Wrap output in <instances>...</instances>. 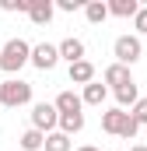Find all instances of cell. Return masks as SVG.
Segmentation results:
<instances>
[{
    "instance_id": "1",
    "label": "cell",
    "mask_w": 147,
    "mask_h": 151,
    "mask_svg": "<svg viewBox=\"0 0 147 151\" xmlns=\"http://www.w3.org/2000/svg\"><path fill=\"white\" fill-rule=\"evenodd\" d=\"M28 56H32V46L25 39H7L4 49H0V70L11 74V77H18V70L28 63Z\"/></svg>"
},
{
    "instance_id": "2",
    "label": "cell",
    "mask_w": 147,
    "mask_h": 151,
    "mask_svg": "<svg viewBox=\"0 0 147 151\" xmlns=\"http://www.w3.org/2000/svg\"><path fill=\"white\" fill-rule=\"evenodd\" d=\"M32 102V84L21 81V77H7L0 84V106L7 109H18V106H28Z\"/></svg>"
},
{
    "instance_id": "3",
    "label": "cell",
    "mask_w": 147,
    "mask_h": 151,
    "mask_svg": "<svg viewBox=\"0 0 147 151\" xmlns=\"http://www.w3.org/2000/svg\"><path fill=\"white\" fill-rule=\"evenodd\" d=\"M112 56H116V63H123V67H133L140 56H144V42L137 35H119L112 42Z\"/></svg>"
},
{
    "instance_id": "4",
    "label": "cell",
    "mask_w": 147,
    "mask_h": 151,
    "mask_svg": "<svg viewBox=\"0 0 147 151\" xmlns=\"http://www.w3.org/2000/svg\"><path fill=\"white\" fill-rule=\"evenodd\" d=\"M56 123H60V113L53 109V102H35V106H32V130H39V134H53Z\"/></svg>"
},
{
    "instance_id": "5",
    "label": "cell",
    "mask_w": 147,
    "mask_h": 151,
    "mask_svg": "<svg viewBox=\"0 0 147 151\" xmlns=\"http://www.w3.org/2000/svg\"><path fill=\"white\" fill-rule=\"evenodd\" d=\"M28 63L39 67V70H53V67L60 63V53H56V46H53V42H39V46H32Z\"/></svg>"
},
{
    "instance_id": "6",
    "label": "cell",
    "mask_w": 147,
    "mask_h": 151,
    "mask_svg": "<svg viewBox=\"0 0 147 151\" xmlns=\"http://www.w3.org/2000/svg\"><path fill=\"white\" fill-rule=\"evenodd\" d=\"M126 119H130L126 109H105V113H102V130H105L109 137H119L123 127H126Z\"/></svg>"
},
{
    "instance_id": "7",
    "label": "cell",
    "mask_w": 147,
    "mask_h": 151,
    "mask_svg": "<svg viewBox=\"0 0 147 151\" xmlns=\"http://www.w3.org/2000/svg\"><path fill=\"white\" fill-rule=\"evenodd\" d=\"M102 81H105V88H123V84H130L133 81V74H130V67H123V63H109L105 67V74H102Z\"/></svg>"
},
{
    "instance_id": "8",
    "label": "cell",
    "mask_w": 147,
    "mask_h": 151,
    "mask_svg": "<svg viewBox=\"0 0 147 151\" xmlns=\"http://www.w3.org/2000/svg\"><path fill=\"white\" fill-rule=\"evenodd\" d=\"M53 11H56L53 0H28V18H32V25H39V28L53 21Z\"/></svg>"
},
{
    "instance_id": "9",
    "label": "cell",
    "mask_w": 147,
    "mask_h": 151,
    "mask_svg": "<svg viewBox=\"0 0 147 151\" xmlns=\"http://www.w3.org/2000/svg\"><path fill=\"white\" fill-rule=\"evenodd\" d=\"M56 53H60V60H67V63H77V60H84V42L81 39H63L60 46H56Z\"/></svg>"
},
{
    "instance_id": "10",
    "label": "cell",
    "mask_w": 147,
    "mask_h": 151,
    "mask_svg": "<svg viewBox=\"0 0 147 151\" xmlns=\"http://www.w3.org/2000/svg\"><path fill=\"white\" fill-rule=\"evenodd\" d=\"M53 109H56L60 116H74V113H81L84 106H81V95H74V91H60L56 102H53Z\"/></svg>"
},
{
    "instance_id": "11",
    "label": "cell",
    "mask_w": 147,
    "mask_h": 151,
    "mask_svg": "<svg viewBox=\"0 0 147 151\" xmlns=\"http://www.w3.org/2000/svg\"><path fill=\"white\" fill-rule=\"evenodd\" d=\"M70 81L74 84H91L95 81V63L84 56V60H77V63H70Z\"/></svg>"
},
{
    "instance_id": "12",
    "label": "cell",
    "mask_w": 147,
    "mask_h": 151,
    "mask_svg": "<svg viewBox=\"0 0 147 151\" xmlns=\"http://www.w3.org/2000/svg\"><path fill=\"white\" fill-rule=\"evenodd\" d=\"M105 95H109V88H105L102 81H91V84H84L81 106H102V102H105Z\"/></svg>"
},
{
    "instance_id": "13",
    "label": "cell",
    "mask_w": 147,
    "mask_h": 151,
    "mask_svg": "<svg viewBox=\"0 0 147 151\" xmlns=\"http://www.w3.org/2000/svg\"><path fill=\"white\" fill-rule=\"evenodd\" d=\"M112 95H116V102H119L116 109H126V106H133V102L140 99V91H137V81H130V84H123V88H116Z\"/></svg>"
},
{
    "instance_id": "14",
    "label": "cell",
    "mask_w": 147,
    "mask_h": 151,
    "mask_svg": "<svg viewBox=\"0 0 147 151\" xmlns=\"http://www.w3.org/2000/svg\"><path fill=\"white\" fill-rule=\"evenodd\" d=\"M105 7H109V14H116V18H133V14L140 11L137 0H109Z\"/></svg>"
},
{
    "instance_id": "15",
    "label": "cell",
    "mask_w": 147,
    "mask_h": 151,
    "mask_svg": "<svg viewBox=\"0 0 147 151\" xmlns=\"http://www.w3.org/2000/svg\"><path fill=\"white\" fill-rule=\"evenodd\" d=\"M60 134H67V137H74V134H81L84 130V113H74V116H60Z\"/></svg>"
},
{
    "instance_id": "16",
    "label": "cell",
    "mask_w": 147,
    "mask_h": 151,
    "mask_svg": "<svg viewBox=\"0 0 147 151\" xmlns=\"http://www.w3.org/2000/svg\"><path fill=\"white\" fill-rule=\"evenodd\" d=\"M74 141L67 137V134H60V130H53V134H46V144H42V151H70Z\"/></svg>"
},
{
    "instance_id": "17",
    "label": "cell",
    "mask_w": 147,
    "mask_h": 151,
    "mask_svg": "<svg viewBox=\"0 0 147 151\" xmlns=\"http://www.w3.org/2000/svg\"><path fill=\"white\" fill-rule=\"evenodd\" d=\"M18 144H21V151H42V144H46V134H39V130H25L21 137H18Z\"/></svg>"
},
{
    "instance_id": "18",
    "label": "cell",
    "mask_w": 147,
    "mask_h": 151,
    "mask_svg": "<svg viewBox=\"0 0 147 151\" xmlns=\"http://www.w3.org/2000/svg\"><path fill=\"white\" fill-rule=\"evenodd\" d=\"M84 18H88L91 25H102V21L109 18V7H105L102 0H91V4H84Z\"/></svg>"
},
{
    "instance_id": "19",
    "label": "cell",
    "mask_w": 147,
    "mask_h": 151,
    "mask_svg": "<svg viewBox=\"0 0 147 151\" xmlns=\"http://www.w3.org/2000/svg\"><path fill=\"white\" fill-rule=\"evenodd\" d=\"M130 116H133L137 127H147V99H137V102L130 106Z\"/></svg>"
},
{
    "instance_id": "20",
    "label": "cell",
    "mask_w": 147,
    "mask_h": 151,
    "mask_svg": "<svg viewBox=\"0 0 147 151\" xmlns=\"http://www.w3.org/2000/svg\"><path fill=\"white\" fill-rule=\"evenodd\" d=\"M133 28H137V39L147 35V7H140V11L133 14Z\"/></svg>"
},
{
    "instance_id": "21",
    "label": "cell",
    "mask_w": 147,
    "mask_h": 151,
    "mask_svg": "<svg viewBox=\"0 0 147 151\" xmlns=\"http://www.w3.org/2000/svg\"><path fill=\"white\" fill-rule=\"evenodd\" d=\"M0 7L4 11H25L28 14V0H0Z\"/></svg>"
},
{
    "instance_id": "22",
    "label": "cell",
    "mask_w": 147,
    "mask_h": 151,
    "mask_svg": "<svg viewBox=\"0 0 147 151\" xmlns=\"http://www.w3.org/2000/svg\"><path fill=\"white\" fill-rule=\"evenodd\" d=\"M56 7H60V11H67V14H74V11H84V4H81V0H60Z\"/></svg>"
},
{
    "instance_id": "23",
    "label": "cell",
    "mask_w": 147,
    "mask_h": 151,
    "mask_svg": "<svg viewBox=\"0 0 147 151\" xmlns=\"http://www.w3.org/2000/svg\"><path fill=\"white\" fill-rule=\"evenodd\" d=\"M77 151H98V148H95V144H81Z\"/></svg>"
},
{
    "instance_id": "24",
    "label": "cell",
    "mask_w": 147,
    "mask_h": 151,
    "mask_svg": "<svg viewBox=\"0 0 147 151\" xmlns=\"http://www.w3.org/2000/svg\"><path fill=\"white\" fill-rule=\"evenodd\" d=\"M130 151H147V144H133V148H130Z\"/></svg>"
}]
</instances>
